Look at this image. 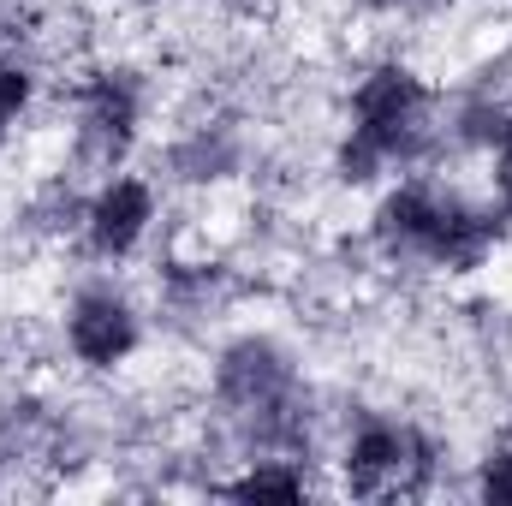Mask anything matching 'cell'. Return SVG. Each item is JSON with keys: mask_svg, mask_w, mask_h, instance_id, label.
Returning <instances> with one entry per match:
<instances>
[{"mask_svg": "<svg viewBox=\"0 0 512 506\" xmlns=\"http://www.w3.org/2000/svg\"><path fill=\"white\" fill-rule=\"evenodd\" d=\"M501 227H507L501 209H477L459 191L429 185V179H411V185L387 191L382 209H376V245L387 256L429 262V268H447V274L483 268V256L501 245Z\"/></svg>", "mask_w": 512, "mask_h": 506, "instance_id": "cell-1", "label": "cell"}, {"mask_svg": "<svg viewBox=\"0 0 512 506\" xmlns=\"http://www.w3.org/2000/svg\"><path fill=\"white\" fill-rule=\"evenodd\" d=\"M429 84L399 66L382 60L358 78L352 102H346V143H340V173L346 179H376L387 167L417 161V149L429 143Z\"/></svg>", "mask_w": 512, "mask_h": 506, "instance_id": "cell-2", "label": "cell"}, {"mask_svg": "<svg viewBox=\"0 0 512 506\" xmlns=\"http://www.w3.org/2000/svg\"><path fill=\"white\" fill-rule=\"evenodd\" d=\"M215 393H221V405H227L233 417L251 423L256 435H286V429L298 423V399H304L298 364H292L274 340H262V334H245V340H233V346L221 352V364H215Z\"/></svg>", "mask_w": 512, "mask_h": 506, "instance_id": "cell-3", "label": "cell"}, {"mask_svg": "<svg viewBox=\"0 0 512 506\" xmlns=\"http://www.w3.org/2000/svg\"><path fill=\"white\" fill-rule=\"evenodd\" d=\"M346 489L352 495H417L435 471V441L417 423L399 417H364L346 441Z\"/></svg>", "mask_w": 512, "mask_h": 506, "instance_id": "cell-4", "label": "cell"}, {"mask_svg": "<svg viewBox=\"0 0 512 506\" xmlns=\"http://www.w3.org/2000/svg\"><path fill=\"white\" fill-rule=\"evenodd\" d=\"M149 227H155V185L143 173H120V167L90 191V203L78 215L84 251L102 262H126L149 239Z\"/></svg>", "mask_w": 512, "mask_h": 506, "instance_id": "cell-5", "label": "cell"}, {"mask_svg": "<svg viewBox=\"0 0 512 506\" xmlns=\"http://www.w3.org/2000/svg\"><path fill=\"white\" fill-rule=\"evenodd\" d=\"M143 126V84L131 72H96L78 90V149L96 167H120Z\"/></svg>", "mask_w": 512, "mask_h": 506, "instance_id": "cell-6", "label": "cell"}, {"mask_svg": "<svg viewBox=\"0 0 512 506\" xmlns=\"http://www.w3.org/2000/svg\"><path fill=\"white\" fill-rule=\"evenodd\" d=\"M66 346L84 370H114L143 346V316L120 286H84L66 310Z\"/></svg>", "mask_w": 512, "mask_h": 506, "instance_id": "cell-7", "label": "cell"}, {"mask_svg": "<svg viewBox=\"0 0 512 506\" xmlns=\"http://www.w3.org/2000/svg\"><path fill=\"white\" fill-rule=\"evenodd\" d=\"M227 495L233 501H304L310 495V477H304L298 459H262L245 477L227 483Z\"/></svg>", "mask_w": 512, "mask_h": 506, "instance_id": "cell-8", "label": "cell"}, {"mask_svg": "<svg viewBox=\"0 0 512 506\" xmlns=\"http://www.w3.org/2000/svg\"><path fill=\"white\" fill-rule=\"evenodd\" d=\"M36 102V72L24 60H0V143L18 131V120L30 114Z\"/></svg>", "mask_w": 512, "mask_h": 506, "instance_id": "cell-9", "label": "cell"}, {"mask_svg": "<svg viewBox=\"0 0 512 506\" xmlns=\"http://www.w3.org/2000/svg\"><path fill=\"white\" fill-rule=\"evenodd\" d=\"M489 143H495V203H501V215L512 221V114H501V126L489 131Z\"/></svg>", "mask_w": 512, "mask_h": 506, "instance_id": "cell-10", "label": "cell"}, {"mask_svg": "<svg viewBox=\"0 0 512 506\" xmlns=\"http://www.w3.org/2000/svg\"><path fill=\"white\" fill-rule=\"evenodd\" d=\"M477 495H483V501H495V506H512V441H507V447H495V453L483 459Z\"/></svg>", "mask_w": 512, "mask_h": 506, "instance_id": "cell-11", "label": "cell"}]
</instances>
